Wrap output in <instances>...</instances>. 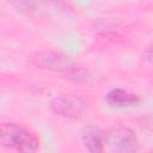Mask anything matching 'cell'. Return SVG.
Instances as JSON below:
<instances>
[{
    "mask_svg": "<svg viewBox=\"0 0 153 153\" xmlns=\"http://www.w3.org/2000/svg\"><path fill=\"white\" fill-rule=\"evenodd\" d=\"M30 60L36 67L59 73L65 78L73 80H79L80 78H82V71L80 69V67L65 54L51 50L38 51L31 55Z\"/></svg>",
    "mask_w": 153,
    "mask_h": 153,
    "instance_id": "1",
    "label": "cell"
},
{
    "mask_svg": "<svg viewBox=\"0 0 153 153\" xmlns=\"http://www.w3.org/2000/svg\"><path fill=\"white\" fill-rule=\"evenodd\" d=\"M0 139L4 147L17 152H35L39 148V139L33 131L12 122L1 124Z\"/></svg>",
    "mask_w": 153,
    "mask_h": 153,
    "instance_id": "2",
    "label": "cell"
},
{
    "mask_svg": "<svg viewBox=\"0 0 153 153\" xmlns=\"http://www.w3.org/2000/svg\"><path fill=\"white\" fill-rule=\"evenodd\" d=\"M104 145L111 152L133 153L139 149V140L134 130L118 126L109 129L104 135Z\"/></svg>",
    "mask_w": 153,
    "mask_h": 153,
    "instance_id": "3",
    "label": "cell"
},
{
    "mask_svg": "<svg viewBox=\"0 0 153 153\" xmlns=\"http://www.w3.org/2000/svg\"><path fill=\"white\" fill-rule=\"evenodd\" d=\"M86 103L75 96H62L57 97L51 102V109L55 114L68 117L79 118L86 110Z\"/></svg>",
    "mask_w": 153,
    "mask_h": 153,
    "instance_id": "4",
    "label": "cell"
},
{
    "mask_svg": "<svg viewBox=\"0 0 153 153\" xmlns=\"http://www.w3.org/2000/svg\"><path fill=\"white\" fill-rule=\"evenodd\" d=\"M105 102L114 108H129L137 105L140 103V98L134 93L127 92L126 90L114 88L106 93Z\"/></svg>",
    "mask_w": 153,
    "mask_h": 153,
    "instance_id": "5",
    "label": "cell"
},
{
    "mask_svg": "<svg viewBox=\"0 0 153 153\" xmlns=\"http://www.w3.org/2000/svg\"><path fill=\"white\" fill-rule=\"evenodd\" d=\"M104 135L105 133L97 127L88 126L84 129L81 134V140L84 146L93 153L102 152L104 149Z\"/></svg>",
    "mask_w": 153,
    "mask_h": 153,
    "instance_id": "6",
    "label": "cell"
},
{
    "mask_svg": "<svg viewBox=\"0 0 153 153\" xmlns=\"http://www.w3.org/2000/svg\"><path fill=\"white\" fill-rule=\"evenodd\" d=\"M145 56L147 60H149L151 62H153V47L152 48H148L146 51H145Z\"/></svg>",
    "mask_w": 153,
    "mask_h": 153,
    "instance_id": "7",
    "label": "cell"
},
{
    "mask_svg": "<svg viewBox=\"0 0 153 153\" xmlns=\"http://www.w3.org/2000/svg\"><path fill=\"white\" fill-rule=\"evenodd\" d=\"M25 6H26V8H30V10H31V8H32V7H31V6H30V2H29V1H27V0H25Z\"/></svg>",
    "mask_w": 153,
    "mask_h": 153,
    "instance_id": "8",
    "label": "cell"
}]
</instances>
